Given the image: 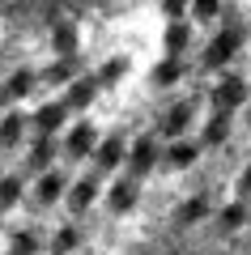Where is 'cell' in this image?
<instances>
[{"label": "cell", "mask_w": 251, "mask_h": 255, "mask_svg": "<svg viewBox=\"0 0 251 255\" xmlns=\"http://www.w3.org/2000/svg\"><path fill=\"white\" fill-rule=\"evenodd\" d=\"M192 111H196V102H175V107L171 111H166V119H162V132H166V136H179V132H183V128H188L192 124Z\"/></svg>", "instance_id": "obj_1"}, {"label": "cell", "mask_w": 251, "mask_h": 255, "mask_svg": "<svg viewBox=\"0 0 251 255\" xmlns=\"http://www.w3.org/2000/svg\"><path fill=\"white\" fill-rule=\"evenodd\" d=\"M124 153H128L124 136H111V140H102V145H98V166H102V170H115V166L124 162Z\"/></svg>", "instance_id": "obj_2"}, {"label": "cell", "mask_w": 251, "mask_h": 255, "mask_svg": "<svg viewBox=\"0 0 251 255\" xmlns=\"http://www.w3.org/2000/svg\"><path fill=\"white\" fill-rule=\"evenodd\" d=\"M128 162H132V174H145L153 162H158V149H153V140L141 136V140L132 145V157H128Z\"/></svg>", "instance_id": "obj_3"}, {"label": "cell", "mask_w": 251, "mask_h": 255, "mask_svg": "<svg viewBox=\"0 0 251 255\" xmlns=\"http://www.w3.org/2000/svg\"><path fill=\"white\" fill-rule=\"evenodd\" d=\"M94 196H98V183H94V179H81L77 187L68 191V209H72V213H85V209L94 204Z\"/></svg>", "instance_id": "obj_4"}, {"label": "cell", "mask_w": 251, "mask_h": 255, "mask_svg": "<svg viewBox=\"0 0 251 255\" xmlns=\"http://www.w3.org/2000/svg\"><path fill=\"white\" fill-rule=\"evenodd\" d=\"M132 200H136V179H119L115 187L107 191V204H111V209H128Z\"/></svg>", "instance_id": "obj_5"}, {"label": "cell", "mask_w": 251, "mask_h": 255, "mask_svg": "<svg viewBox=\"0 0 251 255\" xmlns=\"http://www.w3.org/2000/svg\"><path fill=\"white\" fill-rule=\"evenodd\" d=\"M234 47H239V30H226V34H222V43H213V47L205 51V64H222L226 55L234 51Z\"/></svg>", "instance_id": "obj_6"}, {"label": "cell", "mask_w": 251, "mask_h": 255, "mask_svg": "<svg viewBox=\"0 0 251 255\" xmlns=\"http://www.w3.org/2000/svg\"><path fill=\"white\" fill-rule=\"evenodd\" d=\"M21 132H26V119L21 115H4L0 119V145H17Z\"/></svg>", "instance_id": "obj_7"}, {"label": "cell", "mask_w": 251, "mask_h": 255, "mask_svg": "<svg viewBox=\"0 0 251 255\" xmlns=\"http://www.w3.org/2000/svg\"><path fill=\"white\" fill-rule=\"evenodd\" d=\"M94 90H98V81H94V77H85V81H72V85H68V107H85V102L94 98Z\"/></svg>", "instance_id": "obj_8"}, {"label": "cell", "mask_w": 251, "mask_h": 255, "mask_svg": "<svg viewBox=\"0 0 251 255\" xmlns=\"http://www.w3.org/2000/svg\"><path fill=\"white\" fill-rule=\"evenodd\" d=\"M81 247V234L72 226H64V230H55V238H51V251L55 255H68V251H77Z\"/></svg>", "instance_id": "obj_9"}, {"label": "cell", "mask_w": 251, "mask_h": 255, "mask_svg": "<svg viewBox=\"0 0 251 255\" xmlns=\"http://www.w3.org/2000/svg\"><path fill=\"white\" fill-rule=\"evenodd\" d=\"M68 149H72V153H90V149H94V128L90 124H77V128H72V136H68Z\"/></svg>", "instance_id": "obj_10"}, {"label": "cell", "mask_w": 251, "mask_h": 255, "mask_svg": "<svg viewBox=\"0 0 251 255\" xmlns=\"http://www.w3.org/2000/svg\"><path fill=\"white\" fill-rule=\"evenodd\" d=\"M60 187H64V174H47V179L34 187V200L38 204H51L55 196H60Z\"/></svg>", "instance_id": "obj_11"}, {"label": "cell", "mask_w": 251, "mask_h": 255, "mask_svg": "<svg viewBox=\"0 0 251 255\" xmlns=\"http://www.w3.org/2000/svg\"><path fill=\"white\" fill-rule=\"evenodd\" d=\"M192 157H196V145H171L166 149V166H175V170L192 166Z\"/></svg>", "instance_id": "obj_12"}, {"label": "cell", "mask_w": 251, "mask_h": 255, "mask_svg": "<svg viewBox=\"0 0 251 255\" xmlns=\"http://www.w3.org/2000/svg\"><path fill=\"white\" fill-rule=\"evenodd\" d=\"M217 102H222V115L230 107H239V102H243V81H226L222 90H217Z\"/></svg>", "instance_id": "obj_13"}, {"label": "cell", "mask_w": 251, "mask_h": 255, "mask_svg": "<svg viewBox=\"0 0 251 255\" xmlns=\"http://www.w3.org/2000/svg\"><path fill=\"white\" fill-rule=\"evenodd\" d=\"M226 128H230V119L226 115H213L205 128V145H217V140H226Z\"/></svg>", "instance_id": "obj_14"}, {"label": "cell", "mask_w": 251, "mask_h": 255, "mask_svg": "<svg viewBox=\"0 0 251 255\" xmlns=\"http://www.w3.org/2000/svg\"><path fill=\"white\" fill-rule=\"evenodd\" d=\"M34 119H38V128H43V132H51V128L64 124V107H43Z\"/></svg>", "instance_id": "obj_15"}, {"label": "cell", "mask_w": 251, "mask_h": 255, "mask_svg": "<svg viewBox=\"0 0 251 255\" xmlns=\"http://www.w3.org/2000/svg\"><path fill=\"white\" fill-rule=\"evenodd\" d=\"M17 196H21V183L17 179H4V183H0V209L17 204Z\"/></svg>", "instance_id": "obj_16"}, {"label": "cell", "mask_w": 251, "mask_h": 255, "mask_svg": "<svg viewBox=\"0 0 251 255\" xmlns=\"http://www.w3.org/2000/svg\"><path fill=\"white\" fill-rule=\"evenodd\" d=\"M179 73H183V64H179V60L171 55V60H162V68H158V81H162V85H171V81H175Z\"/></svg>", "instance_id": "obj_17"}, {"label": "cell", "mask_w": 251, "mask_h": 255, "mask_svg": "<svg viewBox=\"0 0 251 255\" xmlns=\"http://www.w3.org/2000/svg\"><path fill=\"white\" fill-rule=\"evenodd\" d=\"M51 153H55V145L43 136V140L34 145V153H30V166H43V162H51Z\"/></svg>", "instance_id": "obj_18"}, {"label": "cell", "mask_w": 251, "mask_h": 255, "mask_svg": "<svg viewBox=\"0 0 251 255\" xmlns=\"http://www.w3.org/2000/svg\"><path fill=\"white\" fill-rule=\"evenodd\" d=\"M34 247H38V234H17V243H13L9 255H30Z\"/></svg>", "instance_id": "obj_19"}, {"label": "cell", "mask_w": 251, "mask_h": 255, "mask_svg": "<svg viewBox=\"0 0 251 255\" xmlns=\"http://www.w3.org/2000/svg\"><path fill=\"white\" fill-rule=\"evenodd\" d=\"M183 43H188V26H171V34H166V47H171V51H179Z\"/></svg>", "instance_id": "obj_20"}, {"label": "cell", "mask_w": 251, "mask_h": 255, "mask_svg": "<svg viewBox=\"0 0 251 255\" xmlns=\"http://www.w3.org/2000/svg\"><path fill=\"white\" fill-rule=\"evenodd\" d=\"M26 90H30V73H17L9 81V94H26Z\"/></svg>", "instance_id": "obj_21"}, {"label": "cell", "mask_w": 251, "mask_h": 255, "mask_svg": "<svg viewBox=\"0 0 251 255\" xmlns=\"http://www.w3.org/2000/svg\"><path fill=\"white\" fill-rule=\"evenodd\" d=\"M222 221H226V226H239V221H243V204H230V209L222 213Z\"/></svg>", "instance_id": "obj_22"}, {"label": "cell", "mask_w": 251, "mask_h": 255, "mask_svg": "<svg viewBox=\"0 0 251 255\" xmlns=\"http://www.w3.org/2000/svg\"><path fill=\"white\" fill-rule=\"evenodd\" d=\"M119 73H124V64H119V60H115V64H107V68H102V81H115Z\"/></svg>", "instance_id": "obj_23"}, {"label": "cell", "mask_w": 251, "mask_h": 255, "mask_svg": "<svg viewBox=\"0 0 251 255\" xmlns=\"http://www.w3.org/2000/svg\"><path fill=\"white\" fill-rule=\"evenodd\" d=\"M239 196H251V170H247V174L239 179Z\"/></svg>", "instance_id": "obj_24"}, {"label": "cell", "mask_w": 251, "mask_h": 255, "mask_svg": "<svg viewBox=\"0 0 251 255\" xmlns=\"http://www.w3.org/2000/svg\"><path fill=\"white\" fill-rule=\"evenodd\" d=\"M0 102H4V94H0Z\"/></svg>", "instance_id": "obj_25"}]
</instances>
